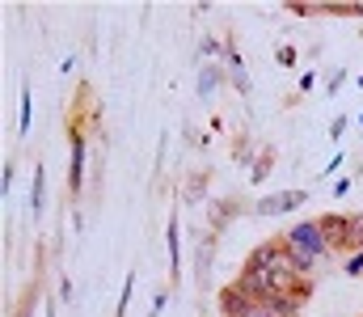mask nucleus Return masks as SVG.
<instances>
[{
    "mask_svg": "<svg viewBox=\"0 0 363 317\" xmlns=\"http://www.w3.org/2000/svg\"><path fill=\"white\" fill-rule=\"evenodd\" d=\"M283 241H287V250H291V258H296V267H300L304 275H313L317 267H325V258L334 254L317 220H300V224H291V228L283 233Z\"/></svg>",
    "mask_w": 363,
    "mask_h": 317,
    "instance_id": "f257e3e1",
    "label": "nucleus"
},
{
    "mask_svg": "<svg viewBox=\"0 0 363 317\" xmlns=\"http://www.w3.org/2000/svg\"><path fill=\"white\" fill-rule=\"evenodd\" d=\"M68 144H72V157H68V195L81 199V191H85V123H81V114H72V123H68Z\"/></svg>",
    "mask_w": 363,
    "mask_h": 317,
    "instance_id": "f03ea898",
    "label": "nucleus"
},
{
    "mask_svg": "<svg viewBox=\"0 0 363 317\" xmlns=\"http://www.w3.org/2000/svg\"><path fill=\"white\" fill-rule=\"evenodd\" d=\"M317 224H321V233H325V241H330L334 254L338 250L351 254V211H321Z\"/></svg>",
    "mask_w": 363,
    "mask_h": 317,
    "instance_id": "7ed1b4c3",
    "label": "nucleus"
},
{
    "mask_svg": "<svg viewBox=\"0 0 363 317\" xmlns=\"http://www.w3.org/2000/svg\"><path fill=\"white\" fill-rule=\"evenodd\" d=\"M308 204V191L304 187H291V191H279V195H267V199H258L254 204V216H287V211H296V208H304Z\"/></svg>",
    "mask_w": 363,
    "mask_h": 317,
    "instance_id": "20e7f679",
    "label": "nucleus"
},
{
    "mask_svg": "<svg viewBox=\"0 0 363 317\" xmlns=\"http://www.w3.org/2000/svg\"><path fill=\"white\" fill-rule=\"evenodd\" d=\"M216 309H220V317H245L258 309V301L254 296H245L241 292V284L233 279V284H224L220 292H216Z\"/></svg>",
    "mask_w": 363,
    "mask_h": 317,
    "instance_id": "39448f33",
    "label": "nucleus"
},
{
    "mask_svg": "<svg viewBox=\"0 0 363 317\" xmlns=\"http://www.w3.org/2000/svg\"><path fill=\"white\" fill-rule=\"evenodd\" d=\"M237 284H241V292H245V296H254L258 305H267V301L274 296V279L267 275V271H250V267H241Z\"/></svg>",
    "mask_w": 363,
    "mask_h": 317,
    "instance_id": "423d86ee",
    "label": "nucleus"
},
{
    "mask_svg": "<svg viewBox=\"0 0 363 317\" xmlns=\"http://www.w3.org/2000/svg\"><path fill=\"white\" fill-rule=\"evenodd\" d=\"M165 250H169V284L182 279V224L178 216L165 220Z\"/></svg>",
    "mask_w": 363,
    "mask_h": 317,
    "instance_id": "0eeeda50",
    "label": "nucleus"
},
{
    "mask_svg": "<svg viewBox=\"0 0 363 317\" xmlns=\"http://www.w3.org/2000/svg\"><path fill=\"white\" fill-rule=\"evenodd\" d=\"M237 216H241V204H237V199H216V204L207 208V233H224Z\"/></svg>",
    "mask_w": 363,
    "mask_h": 317,
    "instance_id": "6e6552de",
    "label": "nucleus"
},
{
    "mask_svg": "<svg viewBox=\"0 0 363 317\" xmlns=\"http://www.w3.org/2000/svg\"><path fill=\"white\" fill-rule=\"evenodd\" d=\"M228 85V68L224 64H203L199 68V98H211L216 89Z\"/></svg>",
    "mask_w": 363,
    "mask_h": 317,
    "instance_id": "1a4fd4ad",
    "label": "nucleus"
},
{
    "mask_svg": "<svg viewBox=\"0 0 363 317\" xmlns=\"http://www.w3.org/2000/svg\"><path fill=\"white\" fill-rule=\"evenodd\" d=\"M43 208H47V165H34V174H30V211L43 216Z\"/></svg>",
    "mask_w": 363,
    "mask_h": 317,
    "instance_id": "9d476101",
    "label": "nucleus"
},
{
    "mask_svg": "<svg viewBox=\"0 0 363 317\" xmlns=\"http://www.w3.org/2000/svg\"><path fill=\"white\" fill-rule=\"evenodd\" d=\"M30 118H34V89H30V81H21V106H17V135H30Z\"/></svg>",
    "mask_w": 363,
    "mask_h": 317,
    "instance_id": "9b49d317",
    "label": "nucleus"
},
{
    "mask_svg": "<svg viewBox=\"0 0 363 317\" xmlns=\"http://www.w3.org/2000/svg\"><path fill=\"white\" fill-rule=\"evenodd\" d=\"M274 161H279V152H274V148H262V152H258V157H254V165H250V182H254V187H258V182H267V178H271Z\"/></svg>",
    "mask_w": 363,
    "mask_h": 317,
    "instance_id": "f8f14e48",
    "label": "nucleus"
},
{
    "mask_svg": "<svg viewBox=\"0 0 363 317\" xmlns=\"http://www.w3.org/2000/svg\"><path fill=\"white\" fill-rule=\"evenodd\" d=\"M267 309H271L274 317H300L304 301H296L291 292H279V296H271V301H267Z\"/></svg>",
    "mask_w": 363,
    "mask_h": 317,
    "instance_id": "ddd939ff",
    "label": "nucleus"
},
{
    "mask_svg": "<svg viewBox=\"0 0 363 317\" xmlns=\"http://www.w3.org/2000/svg\"><path fill=\"white\" fill-rule=\"evenodd\" d=\"M287 13H296V17H325V0H287Z\"/></svg>",
    "mask_w": 363,
    "mask_h": 317,
    "instance_id": "4468645a",
    "label": "nucleus"
},
{
    "mask_svg": "<svg viewBox=\"0 0 363 317\" xmlns=\"http://www.w3.org/2000/svg\"><path fill=\"white\" fill-rule=\"evenodd\" d=\"M207 178H211L207 169H199V174H190V182L182 187V195H186V204H199V199H203V191H207Z\"/></svg>",
    "mask_w": 363,
    "mask_h": 317,
    "instance_id": "2eb2a0df",
    "label": "nucleus"
},
{
    "mask_svg": "<svg viewBox=\"0 0 363 317\" xmlns=\"http://www.w3.org/2000/svg\"><path fill=\"white\" fill-rule=\"evenodd\" d=\"M211 250H216V233H207V237L199 241V279L211 275Z\"/></svg>",
    "mask_w": 363,
    "mask_h": 317,
    "instance_id": "dca6fc26",
    "label": "nucleus"
},
{
    "mask_svg": "<svg viewBox=\"0 0 363 317\" xmlns=\"http://www.w3.org/2000/svg\"><path fill=\"white\" fill-rule=\"evenodd\" d=\"M296 60H300V51H296L291 43H279V47H274V64H279V68H296Z\"/></svg>",
    "mask_w": 363,
    "mask_h": 317,
    "instance_id": "f3484780",
    "label": "nucleus"
},
{
    "mask_svg": "<svg viewBox=\"0 0 363 317\" xmlns=\"http://www.w3.org/2000/svg\"><path fill=\"white\" fill-rule=\"evenodd\" d=\"M13 178H17V161L4 157V165H0V195H4V199H9V191H13Z\"/></svg>",
    "mask_w": 363,
    "mask_h": 317,
    "instance_id": "a211bd4d",
    "label": "nucleus"
},
{
    "mask_svg": "<svg viewBox=\"0 0 363 317\" xmlns=\"http://www.w3.org/2000/svg\"><path fill=\"white\" fill-rule=\"evenodd\" d=\"M131 292H135V275H127V279H123V292H118V309H114V317H127V305H131Z\"/></svg>",
    "mask_w": 363,
    "mask_h": 317,
    "instance_id": "6ab92c4d",
    "label": "nucleus"
},
{
    "mask_svg": "<svg viewBox=\"0 0 363 317\" xmlns=\"http://www.w3.org/2000/svg\"><path fill=\"white\" fill-rule=\"evenodd\" d=\"M363 250V211H351V254Z\"/></svg>",
    "mask_w": 363,
    "mask_h": 317,
    "instance_id": "aec40b11",
    "label": "nucleus"
},
{
    "mask_svg": "<svg viewBox=\"0 0 363 317\" xmlns=\"http://www.w3.org/2000/svg\"><path fill=\"white\" fill-rule=\"evenodd\" d=\"M165 305H169V288H161V292L152 296V305H148V313H144V317H161V313H165Z\"/></svg>",
    "mask_w": 363,
    "mask_h": 317,
    "instance_id": "412c9836",
    "label": "nucleus"
},
{
    "mask_svg": "<svg viewBox=\"0 0 363 317\" xmlns=\"http://www.w3.org/2000/svg\"><path fill=\"white\" fill-rule=\"evenodd\" d=\"M233 157H237L241 165H254V157H250V135H237V148H233Z\"/></svg>",
    "mask_w": 363,
    "mask_h": 317,
    "instance_id": "4be33fe9",
    "label": "nucleus"
},
{
    "mask_svg": "<svg viewBox=\"0 0 363 317\" xmlns=\"http://www.w3.org/2000/svg\"><path fill=\"white\" fill-rule=\"evenodd\" d=\"M342 275H363V250L347 254V262H342Z\"/></svg>",
    "mask_w": 363,
    "mask_h": 317,
    "instance_id": "5701e85b",
    "label": "nucleus"
},
{
    "mask_svg": "<svg viewBox=\"0 0 363 317\" xmlns=\"http://www.w3.org/2000/svg\"><path fill=\"white\" fill-rule=\"evenodd\" d=\"M342 85H347V68H338V72H334V77L325 81V98H334V94H338Z\"/></svg>",
    "mask_w": 363,
    "mask_h": 317,
    "instance_id": "b1692460",
    "label": "nucleus"
},
{
    "mask_svg": "<svg viewBox=\"0 0 363 317\" xmlns=\"http://www.w3.org/2000/svg\"><path fill=\"white\" fill-rule=\"evenodd\" d=\"M228 85H233V89H237L241 98L250 94V77H245V72H228Z\"/></svg>",
    "mask_w": 363,
    "mask_h": 317,
    "instance_id": "393cba45",
    "label": "nucleus"
},
{
    "mask_svg": "<svg viewBox=\"0 0 363 317\" xmlns=\"http://www.w3.org/2000/svg\"><path fill=\"white\" fill-rule=\"evenodd\" d=\"M347 127H351V118H347V114H338V118L330 123V140H342V135H347Z\"/></svg>",
    "mask_w": 363,
    "mask_h": 317,
    "instance_id": "a878e982",
    "label": "nucleus"
},
{
    "mask_svg": "<svg viewBox=\"0 0 363 317\" xmlns=\"http://www.w3.org/2000/svg\"><path fill=\"white\" fill-rule=\"evenodd\" d=\"M342 161H347V157H342V152H334V157H330V161L321 165V178H330V174H338V169H342Z\"/></svg>",
    "mask_w": 363,
    "mask_h": 317,
    "instance_id": "bb28decb",
    "label": "nucleus"
},
{
    "mask_svg": "<svg viewBox=\"0 0 363 317\" xmlns=\"http://www.w3.org/2000/svg\"><path fill=\"white\" fill-rule=\"evenodd\" d=\"M355 178H359V174H351V178H338V182H334V199H342V195H351V187H355Z\"/></svg>",
    "mask_w": 363,
    "mask_h": 317,
    "instance_id": "cd10ccee",
    "label": "nucleus"
},
{
    "mask_svg": "<svg viewBox=\"0 0 363 317\" xmlns=\"http://www.w3.org/2000/svg\"><path fill=\"white\" fill-rule=\"evenodd\" d=\"M317 85V72H300V94H308Z\"/></svg>",
    "mask_w": 363,
    "mask_h": 317,
    "instance_id": "c85d7f7f",
    "label": "nucleus"
},
{
    "mask_svg": "<svg viewBox=\"0 0 363 317\" xmlns=\"http://www.w3.org/2000/svg\"><path fill=\"white\" fill-rule=\"evenodd\" d=\"M60 301H72V279H68V275L60 279Z\"/></svg>",
    "mask_w": 363,
    "mask_h": 317,
    "instance_id": "c756f323",
    "label": "nucleus"
},
{
    "mask_svg": "<svg viewBox=\"0 0 363 317\" xmlns=\"http://www.w3.org/2000/svg\"><path fill=\"white\" fill-rule=\"evenodd\" d=\"M72 228H77V233L85 228V216H81V208H77V204H72Z\"/></svg>",
    "mask_w": 363,
    "mask_h": 317,
    "instance_id": "7c9ffc66",
    "label": "nucleus"
},
{
    "mask_svg": "<svg viewBox=\"0 0 363 317\" xmlns=\"http://www.w3.org/2000/svg\"><path fill=\"white\" fill-rule=\"evenodd\" d=\"M245 317H274V313H271V309H267V305H258L254 313H245Z\"/></svg>",
    "mask_w": 363,
    "mask_h": 317,
    "instance_id": "2f4dec72",
    "label": "nucleus"
},
{
    "mask_svg": "<svg viewBox=\"0 0 363 317\" xmlns=\"http://www.w3.org/2000/svg\"><path fill=\"white\" fill-rule=\"evenodd\" d=\"M355 85H359V89H363V72H355Z\"/></svg>",
    "mask_w": 363,
    "mask_h": 317,
    "instance_id": "473e14b6",
    "label": "nucleus"
},
{
    "mask_svg": "<svg viewBox=\"0 0 363 317\" xmlns=\"http://www.w3.org/2000/svg\"><path fill=\"white\" fill-rule=\"evenodd\" d=\"M47 317H55V309H51V305H47Z\"/></svg>",
    "mask_w": 363,
    "mask_h": 317,
    "instance_id": "72a5a7b5",
    "label": "nucleus"
},
{
    "mask_svg": "<svg viewBox=\"0 0 363 317\" xmlns=\"http://www.w3.org/2000/svg\"><path fill=\"white\" fill-rule=\"evenodd\" d=\"M359 17H363V0H359Z\"/></svg>",
    "mask_w": 363,
    "mask_h": 317,
    "instance_id": "f704fd0d",
    "label": "nucleus"
},
{
    "mask_svg": "<svg viewBox=\"0 0 363 317\" xmlns=\"http://www.w3.org/2000/svg\"><path fill=\"white\" fill-rule=\"evenodd\" d=\"M359 127H363V114H359Z\"/></svg>",
    "mask_w": 363,
    "mask_h": 317,
    "instance_id": "c9c22d12",
    "label": "nucleus"
},
{
    "mask_svg": "<svg viewBox=\"0 0 363 317\" xmlns=\"http://www.w3.org/2000/svg\"><path fill=\"white\" fill-rule=\"evenodd\" d=\"M359 169H363V165H359Z\"/></svg>",
    "mask_w": 363,
    "mask_h": 317,
    "instance_id": "e433bc0d",
    "label": "nucleus"
}]
</instances>
